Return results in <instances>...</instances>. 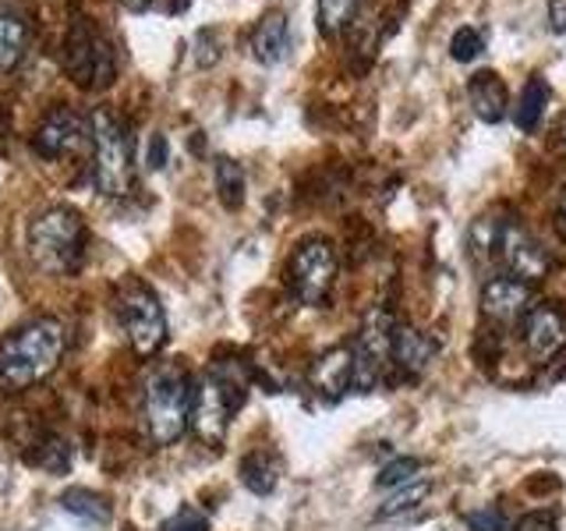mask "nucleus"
<instances>
[{"mask_svg": "<svg viewBox=\"0 0 566 531\" xmlns=\"http://www.w3.org/2000/svg\"><path fill=\"white\" fill-rule=\"evenodd\" d=\"M120 4L128 8V11H146V8L153 4V0H120Z\"/></svg>", "mask_w": 566, "mask_h": 531, "instance_id": "nucleus-33", "label": "nucleus"}, {"mask_svg": "<svg viewBox=\"0 0 566 531\" xmlns=\"http://www.w3.org/2000/svg\"><path fill=\"white\" fill-rule=\"evenodd\" d=\"M468 100L471 111L478 114V121L485 124H500L506 117V85L495 71H478V75L468 82Z\"/></svg>", "mask_w": 566, "mask_h": 531, "instance_id": "nucleus-16", "label": "nucleus"}, {"mask_svg": "<svg viewBox=\"0 0 566 531\" xmlns=\"http://www.w3.org/2000/svg\"><path fill=\"white\" fill-rule=\"evenodd\" d=\"M85 121L67 111V106H53V111L40 121V128H35V138L32 146L43 159H61V156H71L82 142H85Z\"/></svg>", "mask_w": 566, "mask_h": 531, "instance_id": "nucleus-13", "label": "nucleus"}, {"mask_svg": "<svg viewBox=\"0 0 566 531\" xmlns=\"http://www.w3.org/2000/svg\"><path fill=\"white\" fill-rule=\"evenodd\" d=\"M556 217H559V230H563V235H566V188H563L559 202H556Z\"/></svg>", "mask_w": 566, "mask_h": 531, "instance_id": "nucleus-32", "label": "nucleus"}, {"mask_svg": "<svg viewBox=\"0 0 566 531\" xmlns=\"http://www.w3.org/2000/svg\"><path fill=\"white\" fill-rule=\"evenodd\" d=\"M159 531H209V521H206V513L202 510H195V507H181L174 513V518L164 521V528Z\"/></svg>", "mask_w": 566, "mask_h": 531, "instance_id": "nucleus-27", "label": "nucleus"}, {"mask_svg": "<svg viewBox=\"0 0 566 531\" xmlns=\"http://www.w3.org/2000/svg\"><path fill=\"white\" fill-rule=\"evenodd\" d=\"M513 531H559V528L548 510H535V513H527V518H521Z\"/></svg>", "mask_w": 566, "mask_h": 531, "instance_id": "nucleus-29", "label": "nucleus"}, {"mask_svg": "<svg viewBox=\"0 0 566 531\" xmlns=\"http://www.w3.org/2000/svg\"><path fill=\"white\" fill-rule=\"evenodd\" d=\"M117 323L128 336L138 358H156L167 344V312L159 305L156 291L142 280H128L114 298Z\"/></svg>", "mask_w": 566, "mask_h": 531, "instance_id": "nucleus-6", "label": "nucleus"}, {"mask_svg": "<svg viewBox=\"0 0 566 531\" xmlns=\"http://www.w3.org/2000/svg\"><path fill=\"white\" fill-rule=\"evenodd\" d=\"M146 164L153 167V170H159L167 164V138L164 135H153L149 138V149H146Z\"/></svg>", "mask_w": 566, "mask_h": 531, "instance_id": "nucleus-30", "label": "nucleus"}, {"mask_svg": "<svg viewBox=\"0 0 566 531\" xmlns=\"http://www.w3.org/2000/svg\"><path fill=\"white\" fill-rule=\"evenodd\" d=\"M394 333H397V323H394V312H389V309H371L361 319V330H358V336H354V344H350L354 386H358V389L379 386L389 358H394Z\"/></svg>", "mask_w": 566, "mask_h": 531, "instance_id": "nucleus-9", "label": "nucleus"}, {"mask_svg": "<svg viewBox=\"0 0 566 531\" xmlns=\"http://www.w3.org/2000/svg\"><path fill=\"white\" fill-rule=\"evenodd\" d=\"M482 50H485L482 32L471 29V25L457 29V32L450 35V58H453L457 64H471V61H478V58H482Z\"/></svg>", "mask_w": 566, "mask_h": 531, "instance_id": "nucleus-25", "label": "nucleus"}, {"mask_svg": "<svg viewBox=\"0 0 566 531\" xmlns=\"http://www.w3.org/2000/svg\"><path fill=\"white\" fill-rule=\"evenodd\" d=\"M524 347L535 362H548L566 351V312L556 301L531 305V312L524 315Z\"/></svg>", "mask_w": 566, "mask_h": 531, "instance_id": "nucleus-11", "label": "nucleus"}, {"mask_svg": "<svg viewBox=\"0 0 566 531\" xmlns=\"http://www.w3.org/2000/svg\"><path fill=\"white\" fill-rule=\"evenodd\" d=\"M312 386L318 397L326 400H336L344 397L347 389L354 386V358H350V347L340 344V347H329L315 358L312 365Z\"/></svg>", "mask_w": 566, "mask_h": 531, "instance_id": "nucleus-14", "label": "nucleus"}, {"mask_svg": "<svg viewBox=\"0 0 566 531\" xmlns=\"http://www.w3.org/2000/svg\"><path fill=\"white\" fill-rule=\"evenodd\" d=\"M241 400H244V379L238 376V368L212 365L202 376V383L195 386V397H191L195 436H199L206 447H220Z\"/></svg>", "mask_w": 566, "mask_h": 531, "instance_id": "nucleus-4", "label": "nucleus"}, {"mask_svg": "<svg viewBox=\"0 0 566 531\" xmlns=\"http://www.w3.org/2000/svg\"><path fill=\"white\" fill-rule=\"evenodd\" d=\"M64 67L78 85L106 88L117 75L114 46L106 43L93 25L78 18V22L67 29V40H64Z\"/></svg>", "mask_w": 566, "mask_h": 531, "instance_id": "nucleus-8", "label": "nucleus"}, {"mask_svg": "<svg viewBox=\"0 0 566 531\" xmlns=\"http://www.w3.org/2000/svg\"><path fill=\"white\" fill-rule=\"evenodd\" d=\"M468 528L471 531H506V518L500 507H482L468 513Z\"/></svg>", "mask_w": 566, "mask_h": 531, "instance_id": "nucleus-28", "label": "nucleus"}, {"mask_svg": "<svg viewBox=\"0 0 566 531\" xmlns=\"http://www.w3.org/2000/svg\"><path fill=\"white\" fill-rule=\"evenodd\" d=\"M548 106V82L542 75H531L521 88V100L513 106V121H517L521 132H535Z\"/></svg>", "mask_w": 566, "mask_h": 531, "instance_id": "nucleus-20", "label": "nucleus"}, {"mask_svg": "<svg viewBox=\"0 0 566 531\" xmlns=\"http://www.w3.org/2000/svg\"><path fill=\"white\" fill-rule=\"evenodd\" d=\"M548 29L556 35L566 32V0H548Z\"/></svg>", "mask_w": 566, "mask_h": 531, "instance_id": "nucleus-31", "label": "nucleus"}, {"mask_svg": "<svg viewBox=\"0 0 566 531\" xmlns=\"http://www.w3.org/2000/svg\"><path fill=\"white\" fill-rule=\"evenodd\" d=\"M291 50V22L280 8L265 11L252 29V58L265 67L280 64Z\"/></svg>", "mask_w": 566, "mask_h": 531, "instance_id": "nucleus-15", "label": "nucleus"}, {"mask_svg": "<svg viewBox=\"0 0 566 531\" xmlns=\"http://www.w3.org/2000/svg\"><path fill=\"white\" fill-rule=\"evenodd\" d=\"M64 347H67V330L61 319L40 315L32 323L18 326L0 341V386L18 394V389L43 383L61 365Z\"/></svg>", "mask_w": 566, "mask_h": 531, "instance_id": "nucleus-1", "label": "nucleus"}, {"mask_svg": "<svg viewBox=\"0 0 566 531\" xmlns=\"http://www.w3.org/2000/svg\"><path fill=\"white\" fill-rule=\"evenodd\" d=\"M25 43H29V25L22 14H14L8 8H0V75L14 71L25 58Z\"/></svg>", "mask_w": 566, "mask_h": 531, "instance_id": "nucleus-18", "label": "nucleus"}, {"mask_svg": "<svg viewBox=\"0 0 566 531\" xmlns=\"http://www.w3.org/2000/svg\"><path fill=\"white\" fill-rule=\"evenodd\" d=\"M88 132H93V181L106 199H120L132 191L135 177L128 121L111 111H96Z\"/></svg>", "mask_w": 566, "mask_h": 531, "instance_id": "nucleus-5", "label": "nucleus"}, {"mask_svg": "<svg viewBox=\"0 0 566 531\" xmlns=\"http://www.w3.org/2000/svg\"><path fill=\"white\" fill-rule=\"evenodd\" d=\"M61 510H67L71 518H78L85 524H106V521H111V503H106V496H99L93 489H67L61 496Z\"/></svg>", "mask_w": 566, "mask_h": 531, "instance_id": "nucleus-21", "label": "nucleus"}, {"mask_svg": "<svg viewBox=\"0 0 566 531\" xmlns=\"http://www.w3.org/2000/svg\"><path fill=\"white\" fill-rule=\"evenodd\" d=\"M85 220L71 206H50L29 223V256L50 277H71L85 256Z\"/></svg>", "mask_w": 566, "mask_h": 531, "instance_id": "nucleus-3", "label": "nucleus"}, {"mask_svg": "<svg viewBox=\"0 0 566 531\" xmlns=\"http://www.w3.org/2000/svg\"><path fill=\"white\" fill-rule=\"evenodd\" d=\"M429 492H432L429 478H411V482L394 486V492H389L382 500V507H379V518H400V513L415 510V507H421L424 500H429Z\"/></svg>", "mask_w": 566, "mask_h": 531, "instance_id": "nucleus-22", "label": "nucleus"}, {"mask_svg": "<svg viewBox=\"0 0 566 531\" xmlns=\"http://www.w3.org/2000/svg\"><path fill=\"white\" fill-rule=\"evenodd\" d=\"M432 358H436V341H432L429 333L397 326V333H394V362L403 372H411V376H421V372L432 365Z\"/></svg>", "mask_w": 566, "mask_h": 531, "instance_id": "nucleus-17", "label": "nucleus"}, {"mask_svg": "<svg viewBox=\"0 0 566 531\" xmlns=\"http://www.w3.org/2000/svg\"><path fill=\"white\" fill-rule=\"evenodd\" d=\"M559 142H563V153H566V117H563V124H559Z\"/></svg>", "mask_w": 566, "mask_h": 531, "instance_id": "nucleus-34", "label": "nucleus"}, {"mask_svg": "<svg viewBox=\"0 0 566 531\" xmlns=\"http://www.w3.org/2000/svg\"><path fill=\"white\" fill-rule=\"evenodd\" d=\"M354 11H358V0H318L315 22L323 29V35H340L350 25Z\"/></svg>", "mask_w": 566, "mask_h": 531, "instance_id": "nucleus-24", "label": "nucleus"}, {"mask_svg": "<svg viewBox=\"0 0 566 531\" xmlns=\"http://www.w3.org/2000/svg\"><path fill=\"white\" fill-rule=\"evenodd\" d=\"M241 482L255 496H270L280 482V457L270 450H255L241 460Z\"/></svg>", "mask_w": 566, "mask_h": 531, "instance_id": "nucleus-19", "label": "nucleus"}, {"mask_svg": "<svg viewBox=\"0 0 566 531\" xmlns=\"http://www.w3.org/2000/svg\"><path fill=\"white\" fill-rule=\"evenodd\" d=\"M336 270H340V259H336V248L326 238L301 241L287 262V280L294 298L312 309L323 305L336 283Z\"/></svg>", "mask_w": 566, "mask_h": 531, "instance_id": "nucleus-7", "label": "nucleus"}, {"mask_svg": "<svg viewBox=\"0 0 566 531\" xmlns=\"http://www.w3.org/2000/svg\"><path fill=\"white\" fill-rule=\"evenodd\" d=\"M495 262H503V270L510 277L524 280V283L545 280L548 266H553V259H548L545 248L531 238L517 220H503L500 241H495Z\"/></svg>", "mask_w": 566, "mask_h": 531, "instance_id": "nucleus-10", "label": "nucleus"}, {"mask_svg": "<svg viewBox=\"0 0 566 531\" xmlns=\"http://www.w3.org/2000/svg\"><path fill=\"white\" fill-rule=\"evenodd\" d=\"M418 471H421V460L418 457H397V460H389V465L379 471V478L376 482L386 489H394V486H403V482H411V478H418Z\"/></svg>", "mask_w": 566, "mask_h": 531, "instance_id": "nucleus-26", "label": "nucleus"}, {"mask_svg": "<svg viewBox=\"0 0 566 531\" xmlns=\"http://www.w3.org/2000/svg\"><path fill=\"white\" fill-rule=\"evenodd\" d=\"M212 177H217V191H220V202L227 209H241L244 206V170L241 164H234L230 156H220L217 164H212Z\"/></svg>", "mask_w": 566, "mask_h": 531, "instance_id": "nucleus-23", "label": "nucleus"}, {"mask_svg": "<svg viewBox=\"0 0 566 531\" xmlns=\"http://www.w3.org/2000/svg\"><path fill=\"white\" fill-rule=\"evenodd\" d=\"M531 305H535V291H531V283L510 277V273L485 280L482 312H485L489 323L510 326V323H517V319H524L531 312Z\"/></svg>", "mask_w": 566, "mask_h": 531, "instance_id": "nucleus-12", "label": "nucleus"}, {"mask_svg": "<svg viewBox=\"0 0 566 531\" xmlns=\"http://www.w3.org/2000/svg\"><path fill=\"white\" fill-rule=\"evenodd\" d=\"M191 379L181 365L164 362L153 365L142 379V404H138V421L142 436L153 447H170L177 442L191 425Z\"/></svg>", "mask_w": 566, "mask_h": 531, "instance_id": "nucleus-2", "label": "nucleus"}]
</instances>
